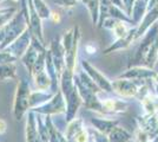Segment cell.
<instances>
[{
  "mask_svg": "<svg viewBox=\"0 0 158 142\" xmlns=\"http://www.w3.org/2000/svg\"><path fill=\"white\" fill-rule=\"evenodd\" d=\"M31 39H32V32H31V30L27 27L26 30L20 34L15 41H12V43L7 46L6 50L8 52H11L12 54H14L17 58H19L20 56H23L24 52H26V50L28 49V46L31 45Z\"/></svg>",
  "mask_w": 158,
  "mask_h": 142,
  "instance_id": "cell-1",
  "label": "cell"
},
{
  "mask_svg": "<svg viewBox=\"0 0 158 142\" xmlns=\"http://www.w3.org/2000/svg\"><path fill=\"white\" fill-rule=\"evenodd\" d=\"M27 7H28V28L31 30L32 36H34L41 44H44L41 18L38 15L35 8H34L33 0H27Z\"/></svg>",
  "mask_w": 158,
  "mask_h": 142,
  "instance_id": "cell-2",
  "label": "cell"
},
{
  "mask_svg": "<svg viewBox=\"0 0 158 142\" xmlns=\"http://www.w3.org/2000/svg\"><path fill=\"white\" fill-rule=\"evenodd\" d=\"M27 105H28V87L25 82H21L18 85V91L14 102V114L17 120L21 118Z\"/></svg>",
  "mask_w": 158,
  "mask_h": 142,
  "instance_id": "cell-3",
  "label": "cell"
},
{
  "mask_svg": "<svg viewBox=\"0 0 158 142\" xmlns=\"http://www.w3.org/2000/svg\"><path fill=\"white\" fill-rule=\"evenodd\" d=\"M146 8H148V2L146 1H144V0H135L131 10V14H130V18H131L135 24H139L142 21L143 17L146 13Z\"/></svg>",
  "mask_w": 158,
  "mask_h": 142,
  "instance_id": "cell-4",
  "label": "cell"
},
{
  "mask_svg": "<svg viewBox=\"0 0 158 142\" xmlns=\"http://www.w3.org/2000/svg\"><path fill=\"white\" fill-rule=\"evenodd\" d=\"M81 2L89 8L92 23L97 24L99 18V0H81Z\"/></svg>",
  "mask_w": 158,
  "mask_h": 142,
  "instance_id": "cell-5",
  "label": "cell"
},
{
  "mask_svg": "<svg viewBox=\"0 0 158 142\" xmlns=\"http://www.w3.org/2000/svg\"><path fill=\"white\" fill-rule=\"evenodd\" d=\"M14 77H15V65L13 63L0 64V80L5 81L7 78H14Z\"/></svg>",
  "mask_w": 158,
  "mask_h": 142,
  "instance_id": "cell-6",
  "label": "cell"
},
{
  "mask_svg": "<svg viewBox=\"0 0 158 142\" xmlns=\"http://www.w3.org/2000/svg\"><path fill=\"white\" fill-rule=\"evenodd\" d=\"M33 5H34V8L37 11V13L39 15L41 19H47L50 18L51 15V11L50 8L47 7L46 2L44 0H33Z\"/></svg>",
  "mask_w": 158,
  "mask_h": 142,
  "instance_id": "cell-7",
  "label": "cell"
},
{
  "mask_svg": "<svg viewBox=\"0 0 158 142\" xmlns=\"http://www.w3.org/2000/svg\"><path fill=\"white\" fill-rule=\"evenodd\" d=\"M14 61H17V57L12 54L8 51H1L0 52V64H6V63H13Z\"/></svg>",
  "mask_w": 158,
  "mask_h": 142,
  "instance_id": "cell-8",
  "label": "cell"
},
{
  "mask_svg": "<svg viewBox=\"0 0 158 142\" xmlns=\"http://www.w3.org/2000/svg\"><path fill=\"white\" fill-rule=\"evenodd\" d=\"M53 2L63 7H73L77 5L78 0H53Z\"/></svg>",
  "mask_w": 158,
  "mask_h": 142,
  "instance_id": "cell-9",
  "label": "cell"
},
{
  "mask_svg": "<svg viewBox=\"0 0 158 142\" xmlns=\"http://www.w3.org/2000/svg\"><path fill=\"white\" fill-rule=\"evenodd\" d=\"M133 2H135V0H123V4H124V10H125L126 14L130 17V14H131V10H132V6H133Z\"/></svg>",
  "mask_w": 158,
  "mask_h": 142,
  "instance_id": "cell-10",
  "label": "cell"
},
{
  "mask_svg": "<svg viewBox=\"0 0 158 142\" xmlns=\"http://www.w3.org/2000/svg\"><path fill=\"white\" fill-rule=\"evenodd\" d=\"M155 7H158V0H149L148 1V8H146V12L150 11Z\"/></svg>",
  "mask_w": 158,
  "mask_h": 142,
  "instance_id": "cell-11",
  "label": "cell"
},
{
  "mask_svg": "<svg viewBox=\"0 0 158 142\" xmlns=\"http://www.w3.org/2000/svg\"><path fill=\"white\" fill-rule=\"evenodd\" d=\"M6 128H7L6 122L0 118V134H4V133L6 131Z\"/></svg>",
  "mask_w": 158,
  "mask_h": 142,
  "instance_id": "cell-12",
  "label": "cell"
},
{
  "mask_svg": "<svg viewBox=\"0 0 158 142\" xmlns=\"http://www.w3.org/2000/svg\"><path fill=\"white\" fill-rule=\"evenodd\" d=\"M113 5H116V6H118L119 8H122V10H124V4H123V0H110ZM125 11V10H124Z\"/></svg>",
  "mask_w": 158,
  "mask_h": 142,
  "instance_id": "cell-13",
  "label": "cell"
},
{
  "mask_svg": "<svg viewBox=\"0 0 158 142\" xmlns=\"http://www.w3.org/2000/svg\"><path fill=\"white\" fill-rule=\"evenodd\" d=\"M144 1H146V2H148V1H149V0H144Z\"/></svg>",
  "mask_w": 158,
  "mask_h": 142,
  "instance_id": "cell-14",
  "label": "cell"
},
{
  "mask_svg": "<svg viewBox=\"0 0 158 142\" xmlns=\"http://www.w3.org/2000/svg\"><path fill=\"white\" fill-rule=\"evenodd\" d=\"M1 1H4V0H0V2H1Z\"/></svg>",
  "mask_w": 158,
  "mask_h": 142,
  "instance_id": "cell-15",
  "label": "cell"
}]
</instances>
